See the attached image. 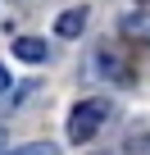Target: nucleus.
Segmentation results:
<instances>
[{
  "mask_svg": "<svg viewBox=\"0 0 150 155\" xmlns=\"http://www.w3.org/2000/svg\"><path fill=\"white\" fill-rule=\"evenodd\" d=\"M118 32H123L127 41H150V9H132V14H123V18H118Z\"/></svg>",
  "mask_w": 150,
  "mask_h": 155,
  "instance_id": "nucleus-3",
  "label": "nucleus"
},
{
  "mask_svg": "<svg viewBox=\"0 0 150 155\" xmlns=\"http://www.w3.org/2000/svg\"><path fill=\"white\" fill-rule=\"evenodd\" d=\"M96 68L109 78V82H132V68H127L114 50H100V55H96Z\"/></svg>",
  "mask_w": 150,
  "mask_h": 155,
  "instance_id": "nucleus-4",
  "label": "nucleus"
},
{
  "mask_svg": "<svg viewBox=\"0 0 150 155\" xmlns=\"http://www.w3.org/2000/svg\"><path fill=\"white\" fill-rule=\"evenodd\" d=\"M9 87H14V78H9V68H5V64H0V96H5Z\"/></svg>",
  "mask_w": 150,
  "mask_h": 155,
  "instance_id": "nucleus-8",
  "label": "nucleus"
},
{
  "mask_svg": "<svg viewBox=\"0 0 150 155\" xmlns=\"http://www.w3.org/2000/svg\"><path fill=\"white\" fill-rule=\"evenodd\" d=\"M127 155H150V132L145 137H132L127 141Z\"/></svg>",
  "mask_w": 150,
  "mask_h": 155,
  "instance_id": "nucleus-7",
  "label": "nucleus"
},
{
  "mask_svg": "<svg viewBox=\"0 0 150 155\" xmlns=\"http://www.w3.org/2000/svg\"><path fill=\"white\" fill-rule=\"evenodd\" d=\"M109 119V101L105 96H91V101H78V105H73V114H68V137L73 141H91L96 132H100V123Z\"/></svg>",
  "mask_w": 150,
  "mask_h": 155,
  "instance_id": "nucleus-1",
  "label": "nucleus"
},
{
  "mask_svg": "<svg viewBox=\"0 0 150 155\" xmlns=\"http://www.w3.org/2000/svg\"><path fill=\"white\" fill-rule=\"evenodd\" d=\"M14 55H18L23 64H41V59L50 55V46H46L41 37H18V41H14Z\"/></svg>",
  "mask_w": 150,
  "mask_h": 155,
  "instance_id": "nucleus-5",
  "label": "nucleus"
},
{
  "mask_svg": "<svg viewBox=\"0 0 150 155\" xmlns=\"http://www.w3.org/2000/svg\"><path fill=\"white\" fill-rule=\"evenodd\" d=\"M87 18H91V9H87V5H78V9H64V14L55 18V37H64V41H78V37L87 32Z\"/></svg>",
  "mask_w": 150,
  "mask_h": 155,
  "instance_id": "nucleus-2",
  "label": "nucleus"
},
{
  "mask_svg": "<svg viewBox=\"0 0 150 155\" xmlns=\"http://www.w3.org/2000/svg\"><path fill=\"white\" fill-rule=\"evenodd\" d=\"M141 5H150V0H141Z\"/></svg>",
  "mask_w": 150,
  "mask_h": 155,
  "instance_id": "nucleus-10",
  "label": "nucleus"
},
{
  "mask_svg": "<svg viewBox=\"0 0 150 155\" xmlns=\"http://www.w3.org/2000/svg\"><path fill=\"white\" fill-rule=\"evenodd\" d=\"M0 150H5V123H0Z\"/></svg>",
  "mask_w": 150,
  "mask_h": 155,
  "instance_id": "nucleus-9",
  "label": "nucleus"
},
{
  "mask_svg": "<svg viewBox=\"0 0 150 155\" xmlns=\"http://www.w3.org/2000/svg\"><path fill=\"white\" fill-rule=\"evenodd\" d=\"M9 155H59V146H55V141H27V146H18V150H9Z\"/></svg>",
  "mask_w": 150,
  "mask_h": 155,
  "instance_id": "nucleus-6",
  "label": "nucleus"
}]
</instances>
